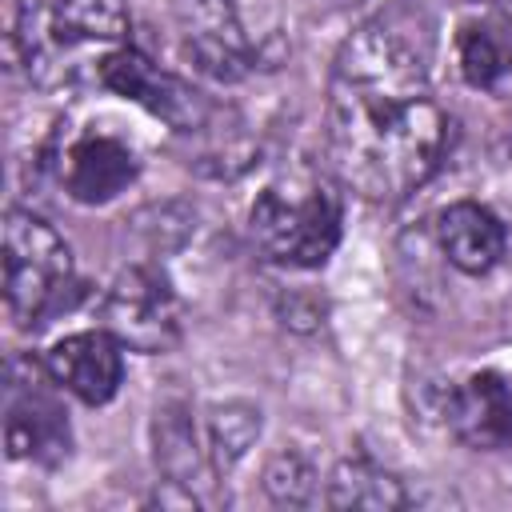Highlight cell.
<instances>
[{"mask_svg": "<svg viewBox=\"0 0 512 512\" xmlns=\"http://www.w3.org/2000/svg\"><path fill=\"white\" fill-rule=\"evenodd\" d=\"M136 152L112 132H88L60 152L64 192L80 204H108L136 180Z\"/></svg>", "mask_w": 512, "mask_h": 512, "instance_id": "cell-11", "label": "cell"}, {"mask_svg": "<svg viewBox=\"0 0 512 512\" xmlns=\"http://www.w3.org/2000/svg\"><path fill=\"white\" fill-rule=\"evenodd\" d=\"M124 0H20L12 44L36 88L96 80L104 60L128 44Z\"/></svg>", "mask_w": 512, "mask_h": 512, "instance_id": "cell-2", "label": "cell"}, {"mask_svg": "<svg viewBox=\"0 0 512 512\" xmlns=\"http://www.w3.org/2000/svg\"><path fill=\"white\" fill-rule=\"evenodd\" d=\"M100 320L124 348L148 352V356L172 352L184 332L180 300H176L168 276L148 264L124 268L108 284V292L100 300Z\"/></svg>", "mask_w": 512, "mask_h": 512, "instance_id": "cell-5", "label": "cell"}, {"mask_svg": "<svg viewBox=\"0 0 512 512\" xmlns=\"http://www.w3.org/2000/svg\"><path fill=\"white\" fill-rule=\"evenodd\" d=\"M404 488L392 472H384L380 464L352 456L340 460L332 480H328V504L332 508H372V512H388V508H404Z\"/></svg>", "mask_w": 512, "mask_h": 512, "instance_id": "cell-15", "label": "cell"}, {"mask_svg": "<svg viewBox=\"0 0 512 512\" xmlns=\"http://www.w3.org/2000/svg\"><path fill=\"white\" fill-rule=\"evenodd\" d=\"M120 340L108 328H92V332H72L64 340L52 344L48 352V372L56 380V388L72 392L84 404H108L120 392L124 380V356H120Z\"/></svg>", "mask_w": 512, "mask_h": 512, "instance_id": "cell-9", "label": "cell"}, {"mask_svg": "<svg viewBox=\"0 0 512 512\" xmlns=\"http://www.w3.org/2000/svg\"><path fill=\"white\" fill-rule=\"evenodd\" d=\"M48 364H36L28 356L8 364V404H4V444L12 460H32L44 468H56L68 448V416L52 392Z\"/></svg>", "mask_w": 512, "mask_h": 512, "instance_id": "cell-6", "label": "cell"}, {"mask_svg": "<svg viewBox=\"0 0 512 512\" xmlns=\"http://www.w3.org/2000/svg\"><path fill=\"white\" fill-rule=\"evenodd\" d=\"M208 436H212V456L220 468H232L248 448L252 440L260 436V412L252 404H220L212 408V420H208Z\"/></svg>", "mask_w": 512, "mask_h": 512, "instance_id": "cell-16", "label": "cell"}, {"mask_svg": "<svg viewBox=\"0 0 512 512\" xmlns=\"http://www.w3.org/2000/svg\"><path fill=\"white\" fill-rule=\"evenodd\" d=\"M444 424L476 452L512 448V388L496 372H476L444 396Z\"/></svg>", "mask_w": 512, "mask_h": 512, "instance_id": "cell-10", "label": "cell"}, {"mask_svg": "<svg viewBox=\"0 0 512 512\" xmlns=\"http://www.w3.org/2000/svg\"><path fill=\"white\" fill-rule=\"evenodd\" d=\"M72 288V252L64 236L36 212L8 208L4 216V304L20 328L40 324Z\"/></svg>", "mask_w": 512, "mask_h": 512, "instance_id": "cell-4", "label": "cell"}, {"mask_svg": "<svg viewBox=\"0 0 512 512\" xmlns=\"http://www.w3.org/2000/svg\"><path fill=\"white\" fill-rule=\"evenodd\" d=\"M96 84H104L108 92L136 100L140 108H148L152 116H160L168 128L176 132H204L212 104L204 100V92H196L188 80H180L176 72L152 64L144 52H136L132 44H124L120 52H112L96 76Z\"/></svg>", "mask_w": 512, "mask_h": 512, "instance_id": "cell-7", "label": "cell"}, {"mask_svg": "<svg viewBox=\"0 0 512 512\" xmlns=\"http://www.w3.org/2000/svg\"><path fill=\"white\" fill-rule=\"evenodd\" d=\"M340 220V192L312 172H296L272 180L256 196L248 228L268 260L284 268H320L340 244Z\"/></svg>", "mask_w": 512, "mask_h": 512, "instance_id": "cell-3", "label": "cell"}, {"mask_svg": "<svg viewBox=\"0 0 512 512\" xmlns=\"http://www.w3.org/2000/svg\"><path fill=\"white\" fill-rule=\"evenodd\" d=\"M176 24L184 56L212 80L236 84L252 72V40L232 0H176Z\"/></svg>", "mask_w": 512, "mask_h": 512, "instance_id": "cell-8", "label": "cell"}, {"mask_svg": "<svg viewBox=\"0 0 512 512\" xmlns=\"http://www.w3.org/2000/svg\"><path fill=\"white\" fill-rule=\"evenodd\" d=\"M456 60L472 88H496L512 72V28L500 20H464L456 32Z\"/></svg>", "mask_w": 512, "mask_h": 512, "instance_id": "cell-14", "label": "cell"}, {"mask_svg": "<svg viewBox=\"0 0 512 512\" xmlns=\"http://www.w3.org/2000/svg\"><path fill=\"white\" fill-rule=\"evenodd\" d=\"M152 436H156V464L164 468L168 484L172 488H188L196 496V488L208 484V464H204V452H200V440H196L188 408L164 404L156 412Z\"/></svg>", "mask_w": 512, "mask_h": 512, "instance_id": "cell-13", "label": "cell"}, {"mask_svg": "<svg viewBox=\"0 0 512 512\" xmlns=\"http://www.w3.org/2000/svg\"><path fill=\"white\" fill-rule=\"evenodd\" d=\"M264 492H268L276 504L300 508V504H308L312 492H316V468L308 464L304 452L284 448V452H276V456L264 464Z\"/></svg>", "mask_w": 512, "mask_h": 512, "instance_id": "cell-17", "label": "cell"}, {"mask_svg": "<svg viewBox=\"0 0 512 512\" xmlns=\"http://www.w3.org/2000/svg\"><path fill=\"white\" fill-rule=\"evenodd\" d=\"M448 116L420 52L384 24L356 28L328 80V152L340 180L376 204L412 196L440 164Z\"/></svg>", "mask_w": 512, "mask_h": 512, "instance_id": "cell-1", "label": "cell"}, {"mask_svg": "<svg viewBox=\"0 0 512 512\" xmlns=\"http://www.w3.org/2000/svg\"><path fill=\"white\" fill-rule=\"evenodd\" d=\"M436 244L452 268L468 276H484L504 260L508 232L492 208L476 200H456L436 216Z\"/></svg>", "mask_w": 512, "mask_h": 512, "instance_id": "cell-12", "label": "cell"}]
</instances>
